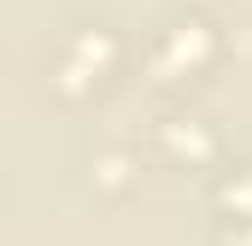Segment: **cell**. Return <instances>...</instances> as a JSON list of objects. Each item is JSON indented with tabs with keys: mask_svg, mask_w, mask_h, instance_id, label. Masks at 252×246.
<instances>
[{
	"mask_svg": "<svg viewBox=\"0 0 252 246\" xmlns=\"http://www.w3.org/2000/svg\"><path fill=\"white\" fill-rule=\"evenodd\" d=\"M118 59H124V41L106 24H76V30H64L59 53H53V88L64 100H82L118 70Z\"/></svg>",
	"mask_w": 252,
	"mask_h": 246,
	"instance_id": "cell-1",
	"label": "cell"
},
{
	"mask_svg": "<svg viewBox=\"0 0 252 246\" xmlns=\"http://www.w3.org/2000/svg\"><path fill=\"white\" fill-rule=\"evenodd\" d=\"M153 70H158V82H182V76H199L205 64L217 59V30L188 12V18H170V24H158V35H153Z\"/></svg>",
	"mask_w": 252,
	"mask_h": 246,
	"instance_id": "cell-2",
	"label": "cell"
},
{
	"mask_svg": "<svg viewBox=\"0 0 252 246\" xmlns=\"http://www.w3.org/2000/svg\"><path fill=\"white\" fill-rule=\"evenodd\" d=\"M158 153L164 158H176V164H188V170H199V164H211L217 158V129L205 118H164L158 123Z\"/></svg>",
	"mask_w": 252,
	"mask_h": 246,
	"instance_id": "cell-3",
	"label": "cell"
},
{
	"mask_svg": "<svg viewBox=\"0 0 252 246\" xmlns=\"http://www.w3.org/2000/svg\"><path fill=\"white\" fill-rule=\"evenodd\" d=\"M135 182H141V158H135V153H100V158H94V187H100V193L118 199V193H129Z\"/></svg>",
	"mask_w": 252,
	"mask_h": 246,
	"instance_id": "cell-4",
	"label": "cell"
},
{
	"mask_svg": "<svg viewBox=\"0 0 252 246\" xmlns=\"http://www.w3.org/2000/svg\"><path fill=\"white\" fill-rule=\"evenodd\" d=\"M217 205H223L229 217H247L252 211V164H241V176L229 170V176L217 182Z\"/></svg>",
	"mask_w": 252,
	"mask_h": 246,
	"instance_id": "cell-5",
	"label": "cell"
},
{
	"mask_svg": "<svg viewBox=\"0 0 252 246\" xmlns=\"http://www.w3.org/2000/svg\"><path fill=\"white\" fill-rule=\"evenodd\" d=\"M223 246H252V211H247V217H235V223L223 229Z\"/></svg>",
	"mask_w": 252,
	"mask_h": 246,
	"instance_id": "cell-6",
	"label": "cell"
}]
</instances>
